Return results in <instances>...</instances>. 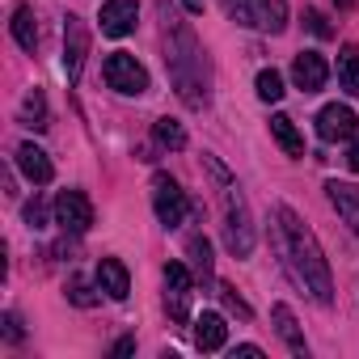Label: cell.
Masks as SVG:
<instances>
[{"label": "cell", "mask_w": 359, "mask_h": 359, "mask_svg": "<svg viewBox=\"0 0 359 359\" xmlns=\"http://www.w3.org/2000/svg\"><path fill=\"white\" fill-rule=\"evenodd\" d=\"M275 245L283 254L287 275L296 279V287H304L317 304L334 300V283H330V262L321 258V245L313 237V229L292 212V208H275Z\"/></svg>", "instance_id": "cell-1"}, {"label": "cell", "mask_w": 359, "mask_h": 359, "mask_svg": "<svg viewBox=\"0 0 359 359\" xmlns=\"http://www.w3.org/2000/svg\"><path fill=\"white\" fill-rule=\"evenodd\" d=\"M161 13L169 18L165 22V68H169V81H173L177 97H182L191 110H203L212 102V76H208L203 47H199L195 30L187 22H177L165 5H161Z\"/></svg>", "instance_id": "cell-2"}, {"label": "cell", "mask_w": 359, "mask_h": 359, "mask_svg": "<svg viewBox=\"0 0 359 359\" xmlns=\"http://www.w3.org/2000/svg\"><path fill=\"white\" fill-rule=\"evenodd\" d=\"M229 22L262 30V34H283L287 30V0H220Z\"/></svg>", "instance_id": "cell-3"}, {"label": "cell", "mask_w": 359, "mask_h": 359, "mask_svg": "<svg viewBox=\"0 0 359 359\" xmlns=\"http://www.w3.org/2000/svg\"><path fill=\"white\" fill-rule=\"evenodd\" d=\"M224 245H229L233 258H250L254 254V224H250V208H245L237 187L224 191Z\"/></svg>", "instance_id": "cell-4"}, {"label": "cell", "mask_w": 359, "mask_h": 359, "mask_svg": "<svg viewBox=\"0 0 359 359\" xmlns=\"http://www.w3.org/2000/svg\"><path fill=\"white\" fill-rule=\"evenodd\" d=\"M102 76H106V85H110V89H118V93H127V97L148 93V72H144V64H140L135 55H127V51L106 55Z\"/></svg>", "instance_id": "cell-5"}, {"label": "cell", "mask_w": 359, "mask_h": 359, "mask_svg": "<svg viewBox=\"0 0 359 359\" xmlns=\"http://www.w3.org/2000/svg\"><path fill=\"white\" fill-rule=\"evenodd\" d=\"M152 208H156V220H161L165 229H177V224L187 220V212H191L187 191L177 187L169 173H156V177H152Z\"/></svg>", "instance_id": "cell-6"}, {"label": "cell", "mask_w": 359, "mask_h": 359, "mask_svg": "<svg viewBox=\"0 0 359 359\" xmlns=\"http://www.w3.org/2000/svg\"><path fill=\"white\" fill-rule=\"evenodd\" d=\"M191 271L182 262H169L165 266V309L173 321H187L191 317Z\"/></svg>", "instance_id": "cell-7"}, {"label": "cell", "mask_w": 359, "mask_h": 359, "mask_svg": "<svg viewBox=\"0 0 359 359\" xmlns=\"http://www.w3.org/2000/svg\"><path fill=\"white\" fill-rule=\"evenodd\" d=\"M55 224L64 233H89L93 229V203L85 199V191H64L55 199Z\"/></svg>", "instance_id": "cell-8"}, {"label": "cell", "mask_w": 359, "mask_h": 359, "mask_svg": "<svg viewBox=\"0 0 359 359\" xmlns=\"http://www.w3.org/2000/svg\"><path fill=\"white\" fill-rule=\"evenodd\" d=\"M355 131H359V118H355V110L351 106H321V114H317V135L325 140V144H334V140H355Z\"/></svg>", "instance_id": "cell-9"}, {"label": "cell", "mask_w": 359, "mask_h": 359, "mask_svg": "<svg viewBox=\"0 0 359 359\" xmlns=\"http://www.w3.org/2000/svg\"><path fill=\"white\" fill-rule=\"evenodd\" d=\"M97 22H102V34L127 39V34L135 30V22H140V9H135V0H106Z\"/></svg>", "instance_id": "cell-10"}, {"label": "cell", "mask_w": 359, "mask_h": 359, "mask_svg": "<svg viewBox=\"0 0 359 359\" xmlns=\"http://www.w3.org/2000/svg\"><path fill=\"white\" fill-rule=\"evenodd\" d=\"M85 51H89V34H85L81 18H68V22H64V72H68V81L81 76Z\"/></svg>", "instance_id": "cell-11"}, {"label": "cell", "mask_w": 359, "mask_h": 359, "mask_svg": "<svg viewBox=\"0 0 359 359\" xmlns=\"http://www.w3.org/2000/svg\"><path fill=\"white\" fill-rule=\"evenodd\" d=\"M325 76H330V68H325V60H321L317 51H300V55L292 60V81H296V89L317 93V89L325 85Z\"/></svg>", "instance_id": "cell-12"}, {"label": "cell", "mask_w": 359, "mask_h": 359, "mask_svg": "<svg viewBox=\"0 0 359 359\" xmlns=\"http://www.w3.org/2000/svg\"><path fill=\"white\" fill-rule=\"evenodd\" d=\"M325 195L334 203V212L351 224V233L359 237V187L355 182H325Z\"/></svg>", "instance_id": "cell-13"}, {"label": "cell", "mask_w": 359, "mask_h": 359, "mask_svg": "<svg viewBox=\"0 0 359 359\" xmlns=\"http://www.w3.org/2000/svg\"><path fill=\"white\" fill-rule=\"evenodd\" d=\"M18 169L30 177L34 187H47L51 177H55V165H51V156H47L39 144H22V148H18Z\"/></svg>", "instance_id": "cell-14"}, {"label": "cell", "mask_w": 359, "mask_h": 359, "mask_svg": "<svg viewBox=\"0 0 359 359\" xmlns=\"http://www.w3.org/2000/svg\"><path fill=\"white\" fill-rule=\"evenodd\" d=\"M97 287H102L110 300H127V292H131L127 266H123L118 258H102V262H97Z\"/></svg>", "instance_id": "cell-15"}, {"label": "cell", "mask_w": 359, "mask_h": 359, "mask_svg": "<svg viewBox=\"0 0 359 359\" xmlns=\"http://www.w3.org/2000/svg\"><path fill=\"white\" fill-rule=\"evenodd\" d=\"M224 342H229L224 317H220V313H203V317L195 321V346H199V351H220Z\"/></svg>", "instance_id": "cell-16"}, {"label": "cell", "mask_w": 359, "mask_h": 359, "mask_svg": "<svg viewBox=\"0 0 359 359\" xmlns=\"http://www.w3.org/2000/svg\"><path fill=\"white\" fill-rule=\"evenodd\" d=\"M275 330H279V338L287 342V351L292 355H309V342H304V334H300V325H296V313L287 309V304H275Z\"/></svg>", "instance_id": "cell-17"}, {"label": "cell", "mask_w": 359, "mask_h": 359, "mask_svg": "<svg viewBox=\"0 0 359 359\" xmlns=\"http://www.w3.org/2000/svg\"><path fill=\"white\" fill-rule=\"evenodd\" d=\"M271 135L283 144L287 156H304V140H300V131H296V123H292L287 114H275V118H271Z\"/></svg>", "instance_id": "cell-18"}, {"label": "cell", "mask_w": 359, "mask_h": 359, "mask_svg": "<svg viewBox=\"0 0 359 359\" xmlns=\"http://www.w3.org/2000/svg\"><path fill=\"white\" fill-rule=\"evenodd\" d=\"M338 85L346 93H359V47L355 43H346L338 51Z\"/></svg>", "instance_id": "cell-19"}, {"label": "cell", "mask_w": 359, "mask_h": 359, "mask_svg": "<svg viewBox=\"0 0 359 359\" xmlns=\"http://www.w3.org/2000/svg\"><path fill=\"white\" fill-rule=\"evenodd\" d=\"M13 39H18V47H22V51H34V47H39L34 13H30L26 5H18V9H13Z\"/></svg>", "instance_id": "cell-20"}, {"label": "cell", "mask_w": 359, "mask_h": 359, "mask_svg": "<svg viewBox=\"0 0 359 359\" xmlns=\"http://www.w3.org/2000/svg\"><path fill=\"white\" fill-rule=\"evenodd\" d=\"M22 123H26V127H34V131H47V127H51V114H47V97H43L39 89H34V93L22 102Z\"/></svg>", "instance_id": "cell-21"}, {"label": "cell", "mask_w": 359, "mask_h": 359, "mask_svg": "<svg viewBox=\"0 0 359 359\" xmlns=\"http://www.w3.org/2000/svg\"><path fill=\"white\" fill-rule=\"evenodd\" d=\"M187 254H191V262H195L199 279H203V283H212V241L195 233V237L187 241Z\"/></svg>", "instance_id": "cell-22"}, {"label": "cell", "mask_w": 359, "mask_h": 359, "mask_svg": "<svg viewBox=\"0 0 359 359\" xmlns=\"http://www.w3.org/2000/svg\"><path fill=\"white\" fill-rule=\"evenodd\" d=\"M156 140L165 144V148H187V131H182V123L177 118H156Z\"/></svg>", "instance_id": "cell-23"}, {"label": "cell", "mask_w": 359, "mask_h": 359, "mask_svg": "<svg viewBox=\"0 0 359 359\" xmlns=\"http://www.w3.org/2000/svg\"><path fill=\"white\" fill-rule=\"evenodd\" d=\"M283 93H287V89H283V76H279L275 68H262V72H258V97H262V102H279Z\"/></svg>", "instance_id": "cell-24"}, {"label": "cell", "mask_w": 359, "mask_h": 359, "mask_svg": "<svg viewBox=\"0 0 359 359\" xmlns=\"http://www.w3.org/2000/svg\"><path fill=\"white\" fill-rule=\"evenodd\" d=\"M68 300L81 304V309H93V304H97V296H93V287H89L85 279H72V283H68Z\"/></svg>", "instance_id": "cell-25"}, {"label": "cell", "mask_w": 359, "mask_h": 359, "mask_svg": "<svg viewBox=\"0 0 359 359\" xmlns=\"http://www.w3.org/2000/svg\"><path fill=\"white\" fill-rule=\"evenodd\" d=\"M22 216H26V224H30V229H47V203H43L39 195L26 203V212H22Z\"/></svg>", "instance_id": "cell-26"}, {"label": "cell", "mask_w": 359, "mask_h": 359, "mask_svg": "<svg viewBox=\"0 0 359 359\" xmlns=\"http://www.w3.org/2000/svg\"><path fill=\"white\" fill-rule=\"evenodd\" d=\"M220 300H224V309H229V313H237V317H245V321H250V304L237 296V287H229V283H224V287H220Z\"/></svg>", "instance_id": "cell-27"}, {"label": "cell", "mask_w": 359, "mask_h": 359, "mask_svg": "<svg viewBox=\"0 0 359 359\" xmlns=\"http://www.w3.org/2000/svg\"><path fill=\"white\" fill-rule=\"evenodd\" d=\"M304 22H309V30H313L317 39H330V34H334L330 18H325V13H317V9H309V18H304Z\"/></svg>", "instance_id": "cell-28"}, {"label": "cell", "mask_w": 359, "mask_h": 359, "mask_svg": "<svg viewBox=\"0 0 359 359\" xmlns=\"http://www.w3.org/2000/svg\"><path fill=\"white\" fill-rule=\"evenodd\" d=\"M5 338H9V342H22V321H18V313H5Z\"/></svg>", "instance_id": "cell-29"}, {"label": "cell", "mask_w": 359, "mask_h": 359, "mask_svg": "<svg viewBox=\"0 0 359 359\" xmlns=\"http://www.w3.org/2000/svg\"><path fill=\"white\" fill-rule=\"evenodd\" d=\"M237 355H241V359H258V355H262V346L245 342V346H237V351H233V359H237Z\"/></svg>", "instance_id": "cell-30"}, {"label": "cell", "mask_w": 359, "mask_h": 359, "mask_svg": "<svg viewBox=\"0 0 359 359\" xmlns=\"http://www.w3.org/2000/svg\"><path fill=\"white\" fill-rule=\"evenodd\" d=\"M131 351H135V338H118L114 342V355H131Z\"/></svg>", "instance_id": "cell-31"}, {"label": "cell", "mask_w": 359, "mask_h": 359, "mask_svg": "<svg viewBox=\"0 0 359 359\" xmlns=\"http://www.w3.org/2000/svg\"><path fill=\"white\" fill-rule=\"evenodd\" d=\"M346 165H351V169H355V173H359V140H355V144H351V152H346Z\"/></svg>", "instance_id": "cell-32"}, {"label": "cell", "mask_w": 359, "mask_h": 359, "mask_svg": "<svg viewBox=\"0 0 359 359\" xmlns=\"http://www.w3.org/2000/svg\"><path fill=\"white\" fill-rule=\"evenodd\" d=\"M182 5H187L191 13H203V0H182Z\"/></svg>", "instance_id": "cell-33"}, {"label": "cell", "mask_w": 359, "mask_h": 359, "mask_svg": "<svg viewBox=\"0 0 359 359\" xmlns=\"http://www.w3.org/2000/svg\"><path fill=\"white\" fill-rule=\"evenodd\" d=\"M334 5H342V9H351V5H355V0H334Z\"/></svg>", "instance_id": "cell-34"}]
</instances>
